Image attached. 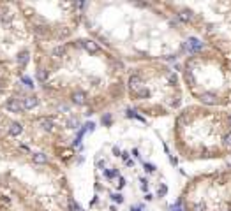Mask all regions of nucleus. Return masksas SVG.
<instances>
[{
  "label": "nucleus",
  "mask_w": 231,
  "mask_h": 211,
  "mask_svg": "<svg viewBox=\"0 0 231 211\" xmlns=\"http://www.w3.org/2000/svg\"><path fill=\"white\" fill-rule=\"evenodd\" d=\"M34 162L35 164H46V162H48V157L44 153H39V151H37V153H34Z\"/></svg>",
  "instance_id": "obj_12"
},
{
  "label": "nucleus",
  "mask_w": 231,
  "mask_h": 211,
  "mask_svg": "<svg viewBox=\"0 0 231 211\" xmlns=\"http://www.w3.org/2000/svg\"><path fill=\"white\" fill-rule=\"evenodd\" d=\"M2 21L7 25V23L11 21V14H9V13H4V14H2Z\"/></svg>",
  "instance_id": "obj_15"
},
{
  "label": "nucleus",
  "mask_w": 231,
  "mask_h": 211,
  "mask_svg": "<svg viewBox=\"0 0 231 211\" xmlns=\"http://www.w3.org/2000/svg\"><path fill=\"white\" fill-rule=\"evenodd\" d=\"M21 79H23V83L27 84V86H32V79H30V77H27V76H23V77H21Z\"/></svg>",
  "instance_id": "obj_16"
},
{
  "label": "nucleus",
  "mask_w": 231,
  "mask_h": 211,
  "mask_svg": "<svg viewBox=\"0 0 231 211\" xmlns=\"http://www.w3.org/2000/svg\"><path fill=\"white\" fill-rule=\"evenodd\" d=\"M51 55L56 56V58H62V56H65V48L64 46H55L51 49Z\"/></svg>",
  "instance_id": "obj_11"
},
{
  "label": "nucleus",
  "mask_w": 231,
  "mask_h": 211,
  "mask_svg": "<svg viewBox=\"0 0 231 211\" xmlns=\"http://www.w3.org/2000/svg\"><path fill=\"white\" fill-rule=\"evenodd\" d=\"M46 77H48V70L46 69H39L37 70V79H39V81H46Z\"/></svg>",
  "instance_id": "obj_13"
},
{
  "label": "nucleus",
  "mask_w": 231,
  "mask_h": 211,
  "mask_svg": "<svg viewBox=\"0 0 231 211\" xmlns=\"http://www.w3.org/2000/svg\"><path fill=\"white\" fill-rule=\"evenodd\" d=\"M182 79L196 104L229 109L231 106V60L215 49L198 46L185 55Z\"/></svg>",
  "instance_id": "obj_2"
},
{
  "label": "nucleus",
  "mask_w": 231,
  "mask_h": 211,
  "mask_svg": "<svg viewBox=\"0 0 231 211\" xmlns=\"http://www.w3.org/2000/svg\"><path fill=\"white\" fill-rule=\"evenodd\" d=\"M67 125H69L71 128H76V127H78V120L76 118H71L69 121H67Z\"/></svg>",
  "instance_id": "obj_14"
},
{
  "label": "nucleus",
  "mask_w": 231,
  "mask_h": 211,
  "mask_svg": "<svg viewBox=\"0 0 231 211\" xmlns=\"http://www.w3.org/2000/svg\"><path fill=\"white\" fill-rule=\"evenodd\" d=\"M175 141L189 160L231 157V109L205 106L183 107L175 121Z\"/></svg>",
  "instance_id": "obj_1"
},
{
  "label": "nucleus",
  "mask_w": 231,
  "mask_h": 211,
  "mask_svg": "<svg viewBox=\"0 0 231 211\" xmlns=\"http://www.w3.org/2000/svg\"><path fill=\"white\" fill-rule=\"evenodd\" d=\"M182 201L187 211H231V165L192 178Z\"/></svg>",
  "instance_id": "obj_4"
},
{
  "label": "nucleus",
  "mask_w": 231,
  "mask_h": 211,
  "mask_svg": "<svg viewBox=\"0 0 231 211\" xmlns=\"http://www.w3.org/2000/svg\"><path fill=\"white\" fill-rule=\"evenodd\" d=\"M39 127L44 128V130H53V127H55V121L51 118H41L39 120Z\"/></svg>",
  "instance_id": "obj_8"
},
{
  "label": "nucleus",
  "mask_w": 231,
  "mask_h": 211,
  "mask_svg": "<svg viewBox=\"0 0 231 211\" xmlns=\"http://www.w3.org/2000/svg\"><path fill=\"white\" fill-rule=\"evenodd\" d=\"M6 107L7 111H13V113H20L23 109V102H20L18 98H9L6 102Z\"/></svg>",
  "instance_id": "obj_5"
},
{
  "label": "nucleus",
  "mask_w": 231,
  "mask_h": 211,
  "mask_svg": "<svg viewBox=\"0 0 231 211\" xmlns=\"http://www.w3.org/2000/svg\"><path fill=\"white\" fill-rule=\"evenodd\" d=\"M37 104H39V98L35 97V95H30V97L23 98V107L25 109H34V107H37Z\"/></svg>",
  "instance_id": "obj_6"
},
{
  "label": "nucleus",
  "mask_w": 231,
  "mask_h": 211,
  "mask_svg": "<svg viewBox=\"0 0 231 211\" xmlns=\"http://www.w3.org/2000/svg\"><path fill=\"white\" fill-rule=\"evenodd\" d=\"M16 60H18L20 65H27L28 60H30V53H28V51H20L18 56H16Z\"/></svg>",
  "instance_id": "obj_10"
},
{
  "label": "nucleus",
  "mask_w": 231,
  "mask_h": 211,
  "mask_svg": "<svg viewBox=\"0 0 231 211\" xmlns=\"http://www.w3.org/2000/svg\"><path fill=\"white\" fill-rule=\"evenodd\" d=\"M71 98H72L74 104H85V102H87V93H85L83 90H76Z\"/></svg>",
  "instance_id": "obj_7"
},
{
  "label": "nucleus",
  "mask_w": 231,
  "mask_h": 211,
  "mask_svg": "<svg viewBox=\"0 0 231 211\" xmlns=\"http://www.w3.org/2000/svg\"><path fill=\"white\" fill-rule=\"evenodd\" d=\"M21 132H23V127H21V123H18V121H13V123L9 125V134H11V135H20Z\"/></svg>",
  "instance_id": "obj_9"
},
{
  "label": "nucleus",
  "mask_w": 231,
  "mask_h": 211,
  "mask_svg": "<svg viewBox=\"0 0 231 211\" xmlns=\"http://www.w3.org/2000/svg\"><path fill=\"white\" fill-rule=\"evenodd\" d=\"M171 7L178 21L196 34L201 46L231 60V2H192Z\"/></svg>",
  "instance_id": "obj_3"
}]
</instances>
